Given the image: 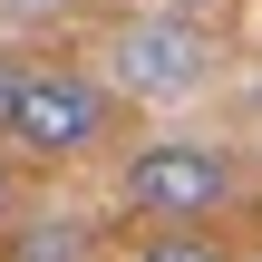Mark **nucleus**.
<instances>
[{"label": "nucleus", "instance_id": "5", "mask_svg": "<svg viewBox=\"0 0 262 262\" xmlns=\"http://www.w3.org/2000/svg\"><path fill=\"white\" fill-rule=\"evenodd\" d=\"M136 262H233V253H224L204 224H175V233H146V243H136Z\"/></svg>", "mask_w": 262, "mask_h": 262}, {"label": "nucleus", "instance_id": "1", "mask_svg": "<svg viewBox=\"0 0 262 262\" xmlns=\"http://www.w3.org/2000/svg\"><path fill=\"white\" fill-rule=\"evenodd\" d=\"M97 78L117 88V97H146V107H175V97H194L204 78H214V39L194 29V10H146V19H117L107 29V58H97Z\"/></svg>", "mask_w": 262, "mask_h": 262}, {"label": "nucleus", "instance_id": "6", "mask_svg": "<svg viewBox=\"0 0 262 262\" xmlns=\"http://www.w3.org/2000/svg\"><path fill=\"white\" fill-rule=\"evenodd\" d=\"M29 68H39V58L0 49V146H10V117H19V97H29Z\"/></svg>", "mask_w": 262, "mask_h": 262}, {"label": "nucleus", "instance_id": "4", "mask_svg": "<svg viewBox=\"0 0 262 262\" xmlns=\"http://www.w3.org/2000/svg\"><path fill=\"white\" fill-rule=\"evenodd\" d=\"M10 262H97V233H88L78 214H19Z\"/></svg>", "mask_w": 262, "mask_h": 262}, {"label": "nucleus", "instance_id": "7", "mask_svg": "<svg viewBox=\"0 0 262 262\" xmlns=\"http://www.w3.org/2000/svg\"><path fill=\"white\" fill-rule=\"evenodd\" d=\"M10 204H19V156L0 146V214H10Z\"/></svg>", "mask_w": 262, "mask_h": 262}, {"label": "nucleus", "instance_id": "3", "mask_svg": "<svg viewBox=\"0 0 262 262\" xmlns=\"http://www.w3.org/2000/svg\"><path fill=\"white\" fill-rule=\"evenodd\" d=\"M117 204H126V214H146L156 233L204 224V214H224V204H233V156H224V146H204V136H146V146L126 156V175H117Z\"/></svg>", "mask_w": 262, "mask_h": 262}, {"label": "nucleus", "instance_id": "8", "mask_svg": "<svg viewBox=\"0 0 262 262\" xmlns=\"http://www.w3.org/2000/svg\"><path fill=\"white\" fill-rule=\"evenodd\" d=\"M165 10H214V0H165Z\"/></svg>", "mask_w": 262, "mask_h": 262}, {"label": "nucleus", "instance_id": "2", "mask_svg": "<svg viewBox=\"0 0 262 262\" xmlns=\"http://www.w3.org/2000/svg\"><path fill=\"white\" fill-rule=\"evenodd\" d=\"M107 126H117V88L88 78V68L39 58V68H29V97H19V117H10V156H19V165H78V156L107 146Z\"/></svg>", "mask_w": 262, "mask_h": 262}]
</instances>
